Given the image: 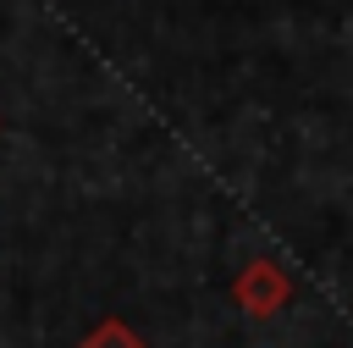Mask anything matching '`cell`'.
Instances as JSON below:
<instances>
[{"mask_svg": "<svg viewBox=\"0 0 353 348\" xmlns=\"http://www.w3.org/2000/svg\"><path fill=\"white\" fill-rule=\"evenodd\" d=\"M232 304L248 315V320H270L292 304V276L276 265V260H248L237 276H232Z\"/></svg>", "mask_w": 353, "mask_h": 348, "instance_id": "1", "label": "cell"}, {"mask_svg": "<svg viewBox=\"0 0 353 348\" xmlns=\"http://www.w3.org/2000/svg\"><path fill=\"white\" fill-rule=\"evenodd\" d=\"M77 348H149V342H143V337H138L127 320H116V315H110V320H99V326H94V331H88Z\"/></svg>", "mask_w": 353, "mask_h": 348, "instance_id": "2", "label": "cell"}]
</instances>
